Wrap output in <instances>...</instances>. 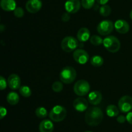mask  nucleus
Listing matches in <instances>:
<instances>
[{
  "label": "nucleus",
  "instance_id": "obj_21",
  "mask_svg": "<svg viewBox=\"0 0 132 132\" xmlns=\"http://www.w3.org/2000/svg\"><path fill=\"white\" fill-rule=\"evenodd\" d=\"M90 63L94 67H101L104 63V59L99 55H95L90 60Z\"/></svg>",
  "mask_w": 132,
  "mask_h": 132
},
{
  "label": "nucleus",
  "instance_id": "obj_20",
  "mask_svg": "<svg viewBox=\"0 0 132 132\" xmlns=\"http://www.w3.org/2000/svg\"><path fill=\"white\" fill-rule=\"evenodd\" d=\"M106 112L108 116L110 117H114V116H117L119 113V109L115 105H109L107 106L106 109Z\"/></svg>",
  "mask_w": 132,
  "mask_h": 132
},
{
  "label": "nucleus",
  "instance_id": "obj_4",
  "mask_svg": "<svg viewBox=\"0 0 132 132\" xmlns=\"http://www.w3.org/2000/svg\"><path fill=\"white\" fill-rule=\"evenodd\" d=\"M67 109L65 107L60 105L55 106L49 113V117L52 120L56 122L62 121L67 116Z\"/></svg>",
  "mask_w": 132,
  "mask_h": 132
},
{
  "label": "nucleus",
  "instance_id": "obj_34",
  "mask_svg": "<svg viewBox=\"0 0 132 132\" xmlns=\"http://www.w3.org/2000/svg\"><path fill=\"white\" fill-rule=\"evenodd\" d=\"M95 1H96L98 3L100 4V5H106V4L108 2L109 0H95Z\"/></svg>",
  "mask_w": 132,
  "mask_h": 132
},
{
  "label": "nucleus",
  "instance_id": "obj_30",
  "mask_svg": "<svg viewBox=\"0 0 132 132\" xmlns=\"http://www.w3.org/2000/svg\"><path fill=\"white\" fill-rule=\"evenodd\" d=\"M7 114V110L3 106H0V120L3 119Z\"/></svg>",
  "mask_w": 132,
  "mask_h": 132
},
{
  "label": "nucleus",
  "instance_id": "obj_32",
  "mask_svg": "<svg viewBox=\"0 0 132 132\" xmlns=\"http://www.w3.org/2000/svg\"><path fill=\"white\" fill-rule=\"evenodd\" d=\"M117 120L118 122L121 123V124H122V123H125V121L126 120V116H123V115H119V116L117 117Z\"/></svg>",
  "mask_w": 132,
  "mask_h": 132
},
{
  "label": "nucleus",
  "instance_id": "obj_8",
  "mask_svg": "<svg viewBox=\"0 0 132 132\" xmlns=\"http://www.w3.org/2000/svg\"><path fill=\"white\" fill-rule=\"evenodd\" d=\"M118 107L122 113H128L132 109V98L130 96L125 95L121 97L118 102Z\"/></svg>",
  "mask_w": 132,
  "mask_h": 132
},
{
  "label": "nucleus",
  "instance_id": "obj_23",
  "mask_svg": "<svg viewBox=\"0 0 132 132\" xmlns=\"http://www.w3.org/2000/svg\"><path fill=\"white\" fill-rule=\"evenodd\" d=\"M111 12H112V9L110 6L107 5H102L99 9V13L103 17L108 16L111 14Z\"/></svg>",
  "mask_w": 132,
  "mask_h": 132
},
{
  "label": "nucleus",
  "instance_id": "obj_24",
  "mask_svg": "<svg viewBox=\"0 0 132 132\" xmlns=\"http://www.w3.org/2000/svg\"><path fill=\"white\" fill-rule=\"evenodd\" d=\"M35 113L39 119H44L47 116V110L44 107H38L35 111Z\"/></svg>",
  "mask_w": 132,
  "mask_h": 132
},
{
  "label": "nucleus",
  "instance_id": "obj_5",
  "mask_svg": "<svg viewBox=\"0 0 132 132\" xmlns=\"http://www.w3.org/2000/svg\"><path fill=\"white\" fill-rule=\"evenodd\" d=\"M79 42L77 39L72 36H67L61 41V46L64 51L70 53L76 50L78 47Z\"/></svg>",
  "mask_w": 132,
  "mask_h": 132
},
{
  "label": "nucleus",
  "instance_id": "obj_18",
  "mask_svg": "<svg viewBox=\"0 0 132 132\" xmlns=\"http://www.w3.org/2000/svg\"><path fill=\"white\" fill-rule=\"evenodd\" d=\"M77 40L81 42H85L90 38V32L88 28L82 27L77 32Z\"/></svg>",
  "mask_w": 132,
  "mask_h": 132
},
{
  "label": "nucleus",
  "instance_id": "obj_19",
  "mask_svg": "<svg viewBox=\"0 0 132 132\" xmlns=\"http://www.w3.org/2000/svg\"><path fill=\"white\" fill-rule=\"evenodd\" d=\"M6 100H7L8 103L10 104V105H12V106L16 105L19 101V94L15 92H10L6 96Z\"/></svg>",
  "mask_w": 132,
  "mask_h": 132
},
{
  "label": "nucleus",
  "instance_id": "obj_14",
  "mask_svg": "<svg viewBox=\"0 0 132 132\" xmlns=\"http://www.w3.org/2000/svg\"><path fill=\"white\" fill-rule=\"evenodd\" d=\"M114 27L117 32L120 34H126L130 30V25L124 19H118L114 24Z\"/></svg>",
  "mask_w": 132,
  "mask_h": 132
},
{
  "label": "nucleus",
  "instance_id": "obj_26",
  "mask_svg": "<svg viewBox=\"0 0 132 132\" xmlns=\"http://www.w3.org/2000/svg\"><path fill=\"white\" fill-rule=\"evenodd\" d=\"M81 5L85 9H90L93 7L95 0H81Z\"/></svg>",
  "mask_w": 132,
  "mask_h": 132
},
{
  "label": "nucleus",
  "instance_id": "obj_1",
  "mask_svg": "<svg viewBox=\"0 0 132 132\" xmlns=\"http://www.w3.org/2000/svg\"><path fill=\"white\" fill-rule=\"evenodd\" d=\"M103 119V111L99 107H91L85 113V122L91 126L99 125Z\"/></svg>",
  "mask_w": 132,
  "mask_h": 132
},
{
  "label": "nucleus",
  "instance_id": "obj_16",
  "mask_svg": "<svg viewBox=\"0 0 132 132\" xmlns=\"http://www.w3.org/2000/svg\"><path fill=\"white\" fill-rule=\"evenodd\" d=\"M0 6L5 11H14L16 8L15 0H1Z\"/></svg>",
  "mask_w": 132,
  "mask_h": 132
},
{
  "label": "nucleus",
  "instance_id": "obj_33",
  "mask_svg": "<svg viewBox=\"0 0 132 132\" xmlns=\"http://www.w3.org/2000/svg\"><path fill=\"white\" fill-rule=\"evenodd\" d=\"M126 120L128 122V123H130V124H132V111H130L128 112V113L126 115Z\"/></svg>",
  "mask_w": 132,
  "mask_h": 132
},
{
  "label": "nucleus",
  "instance_id": "obj_35",
  "mask_svg": "<svg viewBox=\"0 0 132 132\" xmlns=\"http://www.w3.org/2000/svg\"><path fill=\"white\" fill-rule=\"evenodd\" d=\"M130 18L132 19V10H131V12H130Z\"/></svg>",
  "mask_w": 132,
  "mask_h": 132
},
{
  "label": "nucleus",
  "instance_id": "obj_25",
  "mask_svg": "<svg viewBox=\"0 0 132 132\" xmlns=\"http://www.w3.org/2000/svg\"><path fill=\"white\" fill-rule=\"evenodd\" d=\"M90 43L95 46H99L103 43V40L101 38V37L97 36V35H94V36H91L90 38Z\"/></svg>",
  "mask_w": 132,
  "mask_h": 132
},
{
  "label": "nucleus",
  "instance_id": "obj_36",
  "mask_svg": "<svg viewBox=\"0 0 132 132\" xmlns=\"http://www.w3.org/2000/svg\"><path fill=\"white\" fill-rule=\"evenodd\" d=\"M85 132H92V131H85Z\"/></svg>",
  "mask_w": 132,
  "mask_h": 132
},
{
  "label": "nucleus",
  "instance_id": "obj_2",
  "mask_svg": "<svg viewBox=\"0 0 132 132\" xmlns=\"http://www.w3.org/2000/svg\"><path fill=\"white\" fill-rule=\"evenodd\" d=\"M77 72L73 67L67 66L61 71L59 78L62 82L69 84L73 82L76 78Z\"/></svg>",
  "mask_w": 132,
  "mask_h": 132
},
{
  "label": "nucleus",
  "instance_id": "obj_28",
  "mask_svg": "<svg viewBox=\"0 0 132 132\" xmlns=\"http://www.w3.org/2000/svg\"><path fill=\"white\" fill-rule=\"evenodd\" d=\"M24 10L21 7H16L14 10V14L16 18H20L24 16Z\"/></svg>",
  "mask_w": 132,
  "mask_h": 132
},
{
  "label": "nucleus",
  "instance_id": "obj_12",
  "mask_svg": "<svg viewBox=\"0 0 132 132\" xmlns=\"http://www.w3.org/2000/svg\"><path fill=\"white\" fill-rule=\"evenodd\" d=\"M88 101L83 97H79L73 101V107L75 109L79 112H82L87 109L88 106Z\"/></svg>",
  "mask_w": 132,
  "mask_h": 132
},
{
  "label": "nucleus",
  "instance_id": "obj_6",
  "mask_svg": "<svg viewBox=\"0 0 132 132\" xmlns=\"http://www.w3.org/2000/svg\"><path fill=\"white\" fill-rule=\"evenodd\" d=\"M90 89V85L86 80H78L73 86V91L77 95L83 97L89 93Z\"/></svg>",
  "mask_w": 132,
  "mask_h": 132
},
{
  "label": "nucleus",
  "instance_id": "obj_15",
  "mask_svg": "<svg viewBox=\"0 0 132 132\" xmlns=\"http://www.w3.org/2000/svg\"><path fill=\"white\" fill-rule=\"evenodd\" d=\"M102 94L98 91H94L89 93L88 97V101L92 105H97L101 103L102 100Z\"/></svg>",
  "mask_w": 132,
  "mask_h": 132
},
{
  "label": "nucleus",
  "instance_id": "obj_22",
  "mask_svg": "<svg viewBox=\"0 0 132 132\" xmlns=\"http://www.w3.org/2000/svg\"><path fill=\"white\" fill-rule=\"evenodd\" d=\"M19 93L21 94L23 97L28 98V97H30L31 94H32V91H31L30 88L27 85H23L21 86L20 88L19 89Z\"/></svg>",
  "mask_w": 132,
  "mask_h": 132
},
{
  "label": "nucleus",
  "instance_id": "obj_17",
  "mask_svg": "<svg viewBox=\"0 0 132 132\" xmlns=\"http://www.w3.org/2000/svg\"><path fill=\"white\" fill-rule=\"evenodd\" d=\"M54 128L53 122L48 119H45L41 121L39 126V130L40 132H52Z\"/></svg>",
  "mask_w": 132,
  "mask_h": 132
},
{
  "label": "nucleus",
  "instance_id": "obj_9",
  "mask_svg": "<svg viewBox=\"0 0 132 132\" xmlns=\"http://www.w3.org/2000/svg\"><path fill=\"white\" fill-rule=\"evenodd\" d=\"M74 60L79 64H85L89 60L88 53L83 49H76L73 53Z\"/></svg>",
  "mask_w": 132,
  "mask_h": 132
},
{
  "label": "nucleus",
  "instance_id": "obj_11",
  "mask_svg": "<svg viewBox=\"0 0 132 132\" xmlns=\"http://www.w3.org/2000/svg\"><path fill=\"white\" fill-rule=\"evenodd\" d=\"M25 7L28 12L35 14L41 10L42 2L41 0H28L26 3Z\"/></svg>",
  "mask_w": 132,
  "mask_h": 132
},
{
  "label": "nucleus",
  "instance_id": "obj_29",
  "mask_svg": "<svg viewBox=\"0 0 132 132\" xmlns=\"http://www.w3.org/2000/svg\"><path fill=\"white\" fill-rule=\"evenodd\" d=\"M7 81L2 76H0V90H4L7 87Z\"/></svg>",
  "mask_w": 132,
  "mask_h": 132
},
{
  "label": "nucleus",
  "instance_id": "obj_10",
  "mask_svg": "<svg viewBox=\"0 0 132 132\" xmlns=\"http://www.w3.org/2000/svg\"><path fill=\"white\" fill-rule=\"evenodd\" d=\"M81 6L80 0H67L64 4V8L69 14H75L79 10Z\"/></svg>",
  "mask_w": 132,
  "mask_h": 132
},
{
  "label": "nucleus",
  "instance_id": "obj_7",
  "mask_svg": "<svg viewBox=\"0 0 132 132\" xmlns=\"http://www.w3.org/2000/svg\"><path fill=\"white\" fill-rule=\"evenodd\" d=\"M114 24L110 20H104L98 24L97 31L98 33L103 36H107L113 31Z\"/></svg>",
  "mask_w": 132,
  "mask_h": 132
},
{
  "label": "nucleus",
  "instance_id": "obj_27",
  "mask_svg": "<svg viewBox=\"0 0 132 132\" xmlns=\"http://www.w3.org/2000/svg\"><path fill=\"white\" fill-rule=\"evenodd\" d=\"M52 87L53 91L55 93H59V92L61 91L63 89V83L59 81H56L54 82V84H52Z\"/></svg>",
  "mask_w": 132,
  "mask_h": 132
},
{
  "label": "nucleus",
  "instance_id": "obj_3",
  "mask_svg": "<svg viewBox=\"0 0 132 132\" xmlns=\"http://www.w3.org/2000/svg\"><path fill=\"white\" fill-rule=\"evenodd\" d=\"M103 45L105 49L110 53H116L121 48V42L117 38L108 36L103 40Z\"/></svg>",
  "mask_w": 132,
  "mask_h": 132
},
{
  "label": "nucleus",
  "instance_id": "obj_31",
  "mask_svg": "<svg viewBox=\"0 0 132 132\" xmlns=\"http://www.w3.org/2000/svg\"><path fill=\"white\" fill-rule=\"evenodd\" d=\"M70 19V15L69 13L67 12L63 13V15L61 16V19L62 21H63L64 22L68 21Z\"/></svg>",
  "mask_w": 132,
  "mask_h": 132
},
{
  "label": "nucleus",
  "instance_id": "obj_13",
  "mask_svg": "<svg viewBox=\"0 0 132 132\" xmlns=\"http://www.w3.org/2000/svg\"><path fill=\"white\" fill-rule=\"evenodd\" d=\"M7 84L9 87L13 90L19 89L21 87V79L16 74H12L9 76Z\"/></svg>",
  "mask_w": 132,
  "mask_h": 132
}]
</instances>
